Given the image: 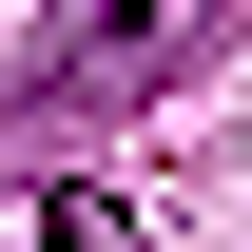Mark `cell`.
Instances as JSON below:
<instances>
[{
	"instance_id": "7a4b0ae2",
	"label": "cell",
	"mask_w": 252,
	"mask_h": 252,
	"mask_svg": "<svg viewBox=\"0 0 252 252\" xmlns=\"http://www.w3.org/2000/svg\"><path fill=\"white\" fill-rule=\"evenodd\" d=\"M39 233H59V252H136V214H117V194H59Z\"/></svg>"
},
{
	"instance_id": "6da1fadb",
	"label": "cell",
	"mask_w": 252,
	"mask_h": 252,
	"mask_svg": "<svg viewBox=\"0 0 252 252\" xmlns=\"http://www.w3.org/2000/svg\"><path fill=\"white\" fill-rule=\"evenodd\" d=\"M233 39H252V0H97V20H78V39H39V78L0 97V156L136 117V97H175L194 59H233Z\"/></svg>"
}]
</instances>
